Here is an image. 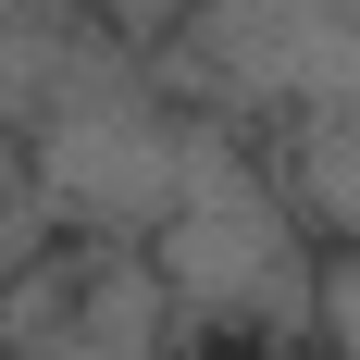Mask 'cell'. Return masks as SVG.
<instances>
[{
  "label": "cell",
  "instance_id": "obj_1",
  "mask_svg": "<svg viewBox=\"0 0 360 360\" xmlns=\"http://www.w3.org/2000/svg\"><path fill=\"white\" fill-rule=\"evenodd\" d=\"M0 174H13V149H0Z\"/></svg>",
  "mask_w": 360,
  "mask_h": 360
}]
</instances>
